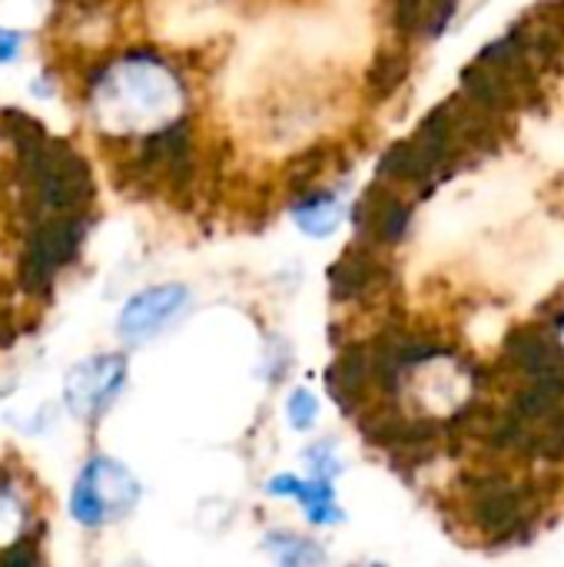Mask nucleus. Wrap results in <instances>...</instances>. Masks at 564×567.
Segmentation results:
<instances>
[{"instance_id":"7ed1b4c3","label":"nucleus","mask_w":564,"mask_h":567,"mask_svg":"<svg viewBox=\"0 0 564 567\" xmlns=\"http://www.w3.org/2000/svg\"><path fill=\"white\" fill-rule=\"evenodd\" d=\"M140 502V482L113 458H90V465L80 472L73 495H70V515L86 525L100 528L116 518H126Z\"/></svg>"},{"instance_id":"2eb2a0df","label":"nucleus","mask_w":564,"mask_h":567,"mask_svg":"<svg viewBox=\"0 0 564 567\" xmlns=\"http://www.w3.org/2000/svg\"><path fill=\"white\" fill-rule=\"evenodd\" d=\"M0 561H3V565H33V561H37V551L30 548V542H17Z\"/></svg>"},{"instance_id":"0eeeda50","label":"nucleus","mask_w":564,"mask_h":567,"mask_svg":"<svg viewBox=\"0 0 564 567\" xmlns=\"http://www.w3.org/2000/svg\"><path fill=\"white\" fill-rule=\"evenodd\" d=\"M472 512H475V522L482 525V532L502 538V535H512L529 518V498L522 488H515L509 482H485V485H479Z\"/></svg>"},{"instance_id":"ddd939ff","label":"nucleus","mask_w":564,"mask_h":567,"mask_svg":"<svg viewBox=\"0 0 564 567\" xmlns=\"http://www.w3.org/2000/svg\"><path fill=\"white\" fill-rule=\"evenodd\" d=\"M266 551H273V558L286 567L319 565V561H326V551L319 545H312L309 538H299V535H286V532L266 535Z\"/></svg>"},{"instance_id":"6e6552de","label":"nucleus","mask_w":564,"mask_h":567,"mask_svg":"<svg viewBox=\"0 0 564 567\" xmlns=\"http://www.w3.org/2000/svg\"><path fill=\"white\" fill-rule=\"evenodd\" d=\"M266 492L279 495V498H296L306 508L312 525H336V522H342V512L336 505L329 478L302 482V478H293V475H276L273 482H266Z\"/></svg>"},{"instance_id":"f8f14e48","label":"nucleus","mask_w":564,"mask_h":567,"mask_svg":"<svg viewBox=\"0 0 564 567\" xmlns=\"http://www.w3.org/2000/svg\"><path fill=\"white\" fill-rule=\"evenodd\" d=\"M293 216H296V226L302 233L322 239V236H332L339 229V223H342V199L336 193H312V196L296 199Z\"/></svg>"},{"instance_id":"1a4fd4ad","label":"nucleus","mask_w":564,"mask_h":567,"mask_svg":"<svg viewBox=\"0 0 564 567\" xmlns=\"http://www.w3.org/2000/svg\"><path fill=\"white\" fill-rule=\"evenodd\" d=\"M409 203H402L399 196L392 193H382V189H372L359 209H356V223L362 233H369L372 239L379 243H396L402 239L406 226H409Z\"/></svg>"},{"instance_id":"4468645a","label":"nucleus","mask_w":564,"mask_h":567,"mask_svg":"<svg viewBox=\"0 0 564 567\" xmlns=\"http://www.w3.org/2000/svg\"><path fill=\"white\" fill-rule=\"evenodd\" d=\"M286 415L296 432H309L319 419V399L309 389H296L286 402Z\"/></svg>"},{"instance_id":"dca6fc26","label":"nucleus","mask_w":564,"mask_h":567,"mask_svg":"<svg viewBox=\"0 0 564 567\" xmlns=\"http://www.w3.org/2000/svg\"><path fill=\"white\" fill-rule=\"evenodd\" d=\"M20 47V33H10V30H0V63H7Z\"/></svg>"},{"instance_id":"9d476101","label":"nucleus","mask_w":564,"mask_h":567,"mask_svg":"<svg viewBox=\"0 0 564 567\" xmlns=\"http://www.w3.org/2000/svg\"><path fill=\"white\" fill-rule=\"evenodd\" d=\"M459 3L462 0H392V10H396V20L406 33L439 37L452 23Z\"/></svg>"},{"instance_id":"39448f33","label":"nucleus","mask_w":564,"mask_h":567,"mask_svg":"<svg viewBox=\"0 0 564 567\" xmlns=\"http://www.w3.org/2000/svg\"><path fill=\"white\" fill-rule=\"evenodd\" d=\"M123 382H126L123 355H93L66 375V405L73 415L93 422L116 402Z\"/></svg>"},{"instance_id":"423d86ee","label":"nucleus","mask_w":564,"mask_h":567,"mask_svg":"<svg viewBox=\"0 0 564 567\" xmlns=\"http://www.w3.org/2000/svg\"><path fill=\"white\" fill-rule=\"evenodd\" d=\"M189 306V289L180 282H166V286H150L143 292H136L120 319H116V332L123 342H146L153 336H160L170 322H176Z\"/></svg>"},{"instance_id":"f257e3e1","label":"nucleus","mask_w":564,"mask_h":567,"mask_svg":"<svg viewBox=\"0 0 564 567\" xmlns=\"http://www.w3.org/2000/svg\"><path fill=\"white\" fill-rule=\"evenodd\" d=\"M13 146L20 156V179L27 183L37 213L63 216V213H80L90 203L93 176L86 159L70 143L53 140L43 130Z\"/></svg>"},{"instance_id":"9b49d317","label":"nucleus","mask_w":564,"mask_h":567,"mask_svg":"<svg viewBox=\"0 0 564 567\" xmlns=\"http://www.w3.org/2000/svg\"><path fill=\"white\" fill-rule=\"evenodd\" d=\"M382 279V266L372 252H346L336 266H332V292L336 299H362L366 292H372Z\"/></svg>"},{"instance_id":"f03ea898","label":"nucleus","mask_w":564,"mask_h":567,"mask_svg":"<svg viewBox=\"0 0 564 567\" xmlns=\"http://www.w3.org/2000/svg\"><path fill=\"white\" fill-rule=\"evenodd\" d=\"M96 106L103 116L123 126H143L156 120L166 123L183 106V86L160 60H123L103 73L96 86Z\"/></svg>"},{"instance_id":"20e7f679","label":"nucleus","mask_w":564,"mask_h":567,"mask_svg":"<svg viewBox=\"0 0 564 567\" xmlns=\"http://www.w3.org/2000/svg\"><path fill=\"white\" fill-rule=\"evenodd\" d=\"M86 223L76 213L47 216L37 223V229L27 239L23 259H20V286L30 296H47L57 272L76 256L83 243Z\"/></svg>"}]
</instances>
